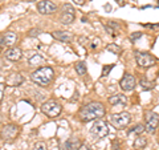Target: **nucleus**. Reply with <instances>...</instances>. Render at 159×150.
<instances>
[{"mask_svg":"<svg viewBox=\"0 0 159 150\" xmlns=\"http://www.w3.org/2000/svg\"><path fill=\"white\" fill-rule=\"evenodd\" d=\"M6 57L8 60H11V61H17V60L23 57V52L20 48L15 47V48H11V49H8V51H6Z\"/></svg>","mask_w":159,"mask_h":150,"instance_id":"4468645a","label":"nucleus"},{"mask_svg":"<svg viewBox=\"0 0 159 150\" xmlns=\"http://www.w3.org/2000/svg\"><path fill=\"white\" fill-rule=\"evenodd\" d=\"M105 106L101 102H90L84 105L82 109L78 113V118L84 122L92 121V120H97L105 116Z\"/></svg>","mask_w":159,"mask_h":150,"instance_id":"f257e3e1","label":"nucleus"},{"mask_svg":"<svg viewBox=\"0 0 159 150\" xmlns=\"http://www.w3.org/2000/svg\"><path fill=\"white\" fill-rule=\"evenodd\" d=\"M90 133L92 136H94L96 138H103L109 134V128H107V124L102 120H97L96 122L92 125L90 128Z\"/></svg>","mask_w":159,"mask_h":150,"instance_id":"423d86ee","label":"nucleus"},{"mask_svg":"<svg viewBox=\"0 0 159 150\" xmlns=\"http://www.w3.org/2000/svg\"><path fill=\"white\" fill-rule=\"evenodd\" d=\"M4 89H6V85L0 84V102H2V100H3V96H4Z\"/></svg>","mask_w":159,"mask_h":150,"instance_id":"cd10ccee","label":"nucleus"},{"mask_svg":"<svg viewBox=\"0 0 159 150\" xmlns=\"http://www.w3.org/2000/svg\"><path fill=\"white\" fill-rule=\"evenodd\" d=\"M76 4H78V6H84L85 4V0H73Z\"/></svg>","mask_w":159,"mask_h":150,"instance_id":"c756f323","label":"nucleus"},{"mask_svg":"<svg viewBox=\"0 0 159 150\" xmlns=\"http://www.w3.org/2000/svg\"><path fill=\"white\" fill-rule=\"evenodd\" d=\"M37 9L40 13L47 15V13H53L57 9V6L49 0H41V2L37 3Z\"/></svg>","mask_w":159,"mask_h":150,"instance_id":"9b49d317","label":"nucleus"},{"mask_svg":"<svg viewBox=\"0 0 159 150\" xmlns=\"http://www.w3.org/2000/svg\"><path fill=\"white\" fill-rule=\"evenodd\" d=\"M62 106L60 105L57 101L54 100H49V101H45L41 105V112L48 117H57L60 113H61Z\"/></svg>","mask_w":159,"mask_h":150,"instance_id":"20e7f679","label":"nucleus"},{"mask_svg":"<svg viewBox=\"0 0 159 150\" xmlns=\"http://www.w3.org/2000/svg\"><path fill=\"white\" fill-rule=\"evenodd\" d=\"M32 150H47V145L44 142H36L33 145Z\"/></svg>","mask_w":159,"mask_h":150,"instance_id":"b1692460","label":"nucleus"},{"mask_svg":"<svg viewBox=\"0 0 159 150\" xmlns=\"http://www.w3.org/2000/svg\"><path fill=\"white\" fill-rule=\"evenodd\" d=\"M113 69V65H105L103 67V71H102V76H107V73Z\"/></svg>","mask_w":159,"mask_h":150,"instance_id":"393cba45","label":"nucleus"},{"mask_svg":"<svg viewBox=\"0 0 159 150\" xmlns=\"http://www.w3.org/2000/svg\"><path fill=\"white\" fill-rule=\"evenodd\" d=\"M74 20V8L70 4H64L62 6V12H61V21L62 24H70Z\"/></svg>","mask_w":159,"mask_h":150,"instance_id":"1a4fd4ad","label":"nucleus"},{"mask_svg":"<svg viewBox=\"0 0 159 150\" xmlns=\"http://www.w3.org/2000/svg\"><path fill=\"white\" fill-rule=\"evenodd\" d=\"M20 132V129L17 125L15 124H8V125H4V126L2 128V130H0V137H2V139H4V141H13L15 138L17 137V134Z\"/></svg>","mask_w":159,"mask_h":150,"instance_id":"39448f33","label":"nucleus"},{"mask_svg":"<svg viewBox=\"0 0 159 150\" xmlns=\"http://www.w3.org/2000/svg\"><path fill=\"white\" fill-rule=\"evenodd\" d=\"M135 60L141 68H150L155 64V59L148 52H135Z\"/></svg>","mask_w":159,"mask_h":150,"instance_id":"0eeeda50","label":"nucleus"},{"mask_svg":"<svg viewBox=\"0 0 159 150\" xmlns=\"http://www.w3.org/2000/svg\"><path fill=\"white\" fill-rule=\"evenodd\" d=\"M82 145L78 139H69L61 145V150H80Z\"/></svg>","mask_w":159,"mask_h":150,"instance_id":"f3484780","label":"nucleus"},{"mask_svg":"<svg viewBox=\"0 0 159 150\" xmlns=\"http://www.w3.org/2000/svg\"><path fill=\"white\" fill-rule=\"evenodd\" d=\"M0 41H2V44L6 47H12L13 44L17 41V36H16V33H13V32H7L6 35H3V37Z\"/></svg>","mask_w":159,"mask_h":150,"instance_id":"2eb2a0df","label":"nucleus"},{"mask_svg":"<svg viewBox=\"0 0 159 150\" xmlns=\"http://www.w3.org/2000/svg\"><path fill=\"white\" fill-rule=\"evenodd\" d=\"M139 85L142 87L143 91H151V89H154V87H155V84L151 82V81H148V80H146V78H141Z\"/></svg>","mask_w":159,"mask_h":150,"instance_id":"aec40b11","label":"nucleus"},{"mask_svg":"<svg viewBox=\"0 0 159 150\" xmlns=\"http://www.w3.org/2000/svg\"><path fill=\"white\" fill-rule=\"evenodd\" d=\"M143 27H146V28H151V29H157L159 28V24H142Z\"/></svg>","mask_w":159,"mask_h":150,"instance_id":"bb28decb","label":"nucleus"},{"mask_svg":"<svg viewBox=\"0 0 159 150\" xmlns=\"http://www.w3.org/2000/svg\"><path fill=\"white\" fill-rule=\"evenodd\" d=\"M159 125V117L157 113L154 112H147L146 114V121H145V129L147 133H154L157 130Z\"/></svg>","mask_w":159,"mask_h":150,"instance_id":"6e6552de","label":"nucleus"},{"mask_svg":"<svg viewBox=\"0 0 159 150\" xmlns=\"http://www.w3.org/2000/svg\"><path fill=\"white\" fill-rule=\"evenodd\" d=\"M39 35H40V29H31L29 31V36H32V37L39 36Z\"/></svg>","mask_w":159,"mask_h":150,"instance_id":"a878e982","label":"nucleus"},{"mask_svg":"<svg viewBox=\"0 0 159 150\" xmlns=\"http://www.w3.org/2000/svg\"><path fill=\"white\" fill-rule=\"evenodd\" d=\"M80 150H92V148H89L88 145H82V146L80 148Z\"/></svg>","mask_w":159,"mask_h":150,"instance_id":"7c9ffc66","label":"nucleus"},{"mask_svg":"<svg viewBox=\"0 0 159 150\" xmlns=\"http://www.w3.org/2000/svg\"><path fill=\"white\" fill-rule=\"evenodd\" d=\"M119 87L125 92H131L133 89L135 88V78H134L133 74L126 73L125 76L122 77L121 81H119Z\"/></svg>","mask_w":159,"mask_h":150,"instance_id":"9d476101","label":"nucleus"},{"mask_svg":"<svg viewBox=\"0 0 159 150\" xmlns=\"http://www.w3.org/2000/svg\"><path fill=\"white\" fill-rule=\"evenodd\" d=\"M25 54H27V59H28V64L31 67H39V65H43V64L45 63V59H44L41 54H39L37 52L29 51Z\"/></svg>","mask_w":159,"mask_h":150,"instance_id":"f8f14e48","label":"nucleus"},{"mask_svg":"<svg viewBox=\"0 0 159 150\" xmlns=\"http://www.w3.org/2000/svg\"><path fill=\"white\" fill-rule=\"evenodd\" d=\"M109 102L111 105H122V106H126L127 97L125 94H114V96L109 97Z\"/></svg>","mask_w":159,"mask_h":150,"instance_id":"dca6fc26","label":"nucleus"},{"mask_svg":"<svg viewBox=\"0 0 159 150\" xmlns=\"http://www.w3.org/2000/svg\"><path fill=\"white\" fill-rule=\"evenodd\" d=\"M142 36V33L141 32H135V33H134V35H131V40H137V39H139V37H141Z\"/></svg>","mask_w":159,"mask_h":150,"instance_id":"c85d7f7f","label":"nucleus"},{"mask_svg":"<svg viewBox=\"0 0 159 150\" xmlns=\"http://www.w3.org/2000/svg\"><path fill=\"white\" fill-rule=\"evenodd\" d=\"M52 36L54 39L60 40V41H70L72 40V35L69 32H65V31H56L52 33Z\"/></svg>","mask_w":159,"mask_h":150,"instance_id":"a211bd4d","label":"nucleus"},{"mask_svg":"<svg viewBox=\"0 0 159 150\" xmlns=\"http://www.w3.org/2000/svg\"><path fill=\"white\" fill-rule=\"evenodd\" d=\"M158 4H159V0H158Z\"/></svg>","mask_w":159,"mask_h":150,"instance_id":"473e14b6","label":"nucleus"},{"mask_svg":"<svg viewBox=\"0 0 159 150\" xmlns=\"http://www.w3.org/2000/svg\"><path fill=\"white\" fill-rule=\"evenodd\" d=\"M24 81V78L21 74L19 73H12L9 74V76L7 77L6 80V85H8V87H19V85H21Z\"/></svg>","mask_w":159,"mask_h":150,"instance_id":"ddd939ff","label":"nucleus"},{"mask_svg":"<svg viewBox=\"0 0 159 150\" xmlns=\"http://www.w3.org/2000/svg\"><path fill=\"white\" fill-rule=\"evenodd\" d=\"M131 121V116L130 113L127 112H121V113H116L111 114L110 118H109V122L111 124V126L117 130H121V129H125Z\"/></svg>","mask_w":159,"mask_h":150,"instance_id":"7ed1b4c3","label":"nucleus"},{"mask_svg":"<svg viewBox=\"0 0 159 150\" xmlns=\"http://www.w3.org/2000/svg\"><path fill=\"white\" fill-rule=\"evenodd\" d=\"M76 72L80 74V76H84V74L86 73V65L84 61H78L76 64Z\"/></svg>","mask_w":159,"mask_h":150,"instance_id":"412c9836","label":"nucleus"},{"mask_svg":"<svg viewBox=\"0 0 159 150\" xmlns=\"http://www.w3.org/2000/svg\"><path fill=\"white\" fill-rule=\"evenodd\" d=\"M106 48H107V51H110V52L116 53V54H118L119 52H121V48H119L118 45H116V44H109Z\"/></svg>","mask_w":159,"mask_h":150,"instance_id":"5701e85b","label":"nucleus"},{"mask_svg":"<svg viewBox=\"0 0 159 150\" xmlns=\"http://www.w3.org/2000/svg\"><path fill=\"white\" fill-rule=\"evenodd\" d=\"M31 78L34 84L40 85V87H48L53 81L54 72L51 67H43V68H39L37 71H34L32 73Z\"/></svg>","mask_w":159,"mask_h":150,"instance_id":"f03ea898","label":"nucleus"},{"mask_svg":"<svg viewBox=\"0 0 159 150\" xmlns=\"http://www.w3.org/2000/svg\"><path fill=\"white\" fill-rule=\"evenodd\" d=\"M146 129H145V126L143 125H141V124H138V125H135L131 130H129V134H138V136H141V134L145 132Z\"/></svg>","mask_w":159,"mask_h":150,"instance_id":"4be33fe9","label":"nucleus"},{"mask_svg":"<svg viewBox=\"0 0 159 150\" xmlns=\"http://www.w3.org/2000/svg\"><path fill=\"white\" fill-rule=\"evenodd\" d=\"M3 2H4V0H0V3H3Z\"/></svg>","mask_w":159,"mask_h":150,"instance_id":"2f4dec72","label":"nucleus"},{"mask_svg":"<svg viewBox=\"0 0 159 150\" xmlns=\"http://www.w3.org/2000/svg\"><path fill=\"white\" fill-rule=\"evenodd\" d=\"M147 145V138L143 137V136H138L135 138V141H134V149L135 150H141L143 149Z\"/></svg>","mask_w":159,"mask_h":150,"instance_id":"6ab92c4d","label":"nucleus"}]
</instances>
